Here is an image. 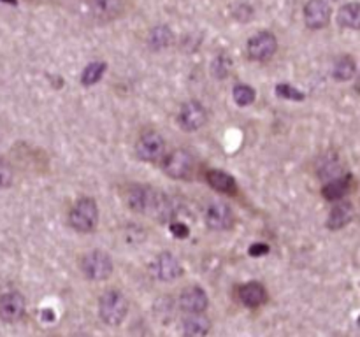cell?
I'll return each mask as SVG.
<instances>
[{
    "instance_id": "cell-1",
    "label": "cell",
    "mask_w": 360,
    "mask_h": 337,
    "mask_svg": "<svg viewBox=\"0 0 360 337\" xmlns=\"http://www.w3.org/2000/svg\"><path fill=\"white\" fill-rule=\"evenodd\" d=\"M127 204L136 213L151 214L160 221L170 220L176 214L175 202L170 197L144 185L130 186L127 192Z\"/></svg>"
},
{
    "instance_id": "cell-2",
    "label": "cell",
    "mask_w": 360,
    "mask_h": 337,
    "mask_svg": "<svg viewBox=\"0 0 360 337\" xmlns=\"http://www.w3.org/2000/svg\"><path fill=\"white\" fill-rule=\"evenodd\" d=\"M127 313H129V302L125 295L118 290H110L105 292L99 302V314L105 325L118 327L125 321Z\"/></svg>"
},
{
    "instance_id": "cell-3",
    "label": "cell",
    "mask_w": 360,
    "mask_h": 337,
    "mask_svg": "<svg viewBox=\"0 0 360 337\" xmlns=\"http://www.w3.org/2000/svg\"><path fill=\"white\" fill-rule=\"evenodd\" d=\"M99 223V208L97 202L90 199V197H83L76 204L73 205L69 213V225L76 232L79 234H90L95 230Z\"/></svg>"
},
{
    "instance_id": "cell-4",
    "label": "cell",
    "mask_w": 360,
    "mask_h": 337,
    "mask_svg": "<svg viewBox=\"0 0 360 337\" xmlns=\"http://www.w3.org/2000/svg\"><path fill=\"white\" fill-rule=\"evenodd\" d=\"M81 271L90 281H105L113 274V260L107 253L93 249L83 257Z\"/></svg>"
},
{
    "instance_id": "cell-5",
    "label": "cell",
    "mask_w": 360,
    "mask_h": 337,
    "mask_svg": "<svg viewBox=\"0 0 360 337\" xmlns=\"http://www.w3.org/2000/svg\"><path fill=\"white\" fill-rule=\"evenodd\" d=\"M136 155L139 160L148 164L162 160L166 155V139L155 130H148L136 142Z\"/></svg>"
},
{
    "instance_id": "cell-6",
    "label": "cell",
    "mask_w": 360,
    "mask_h": 337,
    "mask_svg": "<svg viewBox=\"0 0 360 337\" xmlns=\"http://www.w3.org/2000/svg\"><path fill=\"white\" fill-rule=\"evenodd\" d=\"M162 168L172 179H188L194 173V158L186 149H175L164 158Z\"/></svg>"
},
{
    "instance_id": "cell-7",
    "label": "cell",
    "mask_w": 360,
    "mask_h": 337,
    "mask_svg": "<svg viewBox=\"0 0 360 337\" xmlns=\"http://www.w3.org/2000/svg\"><path fill=\"white\" fill-rule=\"evenodd\" d=\"M278 49V40L271 32H259L246 42L248 58L255 62L269 60Z\"/></svg>"
},
{
    "instance_id": "cell-8",
    "label": "cell",
    "mask_w": 360,
    "mask_h": 337,
    "mask_svg": "<svg viewBox=\"0 0 360 337\" xmlns=\"http://www.w3.org/2000/svg\"><path fill=\"white\" fill-rule=\"evenodd\" d=\"M206 225L211 230H229L234 225V213H232L231 205L225 202H211L206 208V214H204Z\"/></svg>"
},
{
    "instance_id": "cell-9",
    "label": "cell",
    "mask_w": 360,
    "mask_h": 337,
    "mask_svg": "<svg viewBox=\"0 0 360 337\" xmlns=\"http://www.w3.org/2000/svg\"><path fill=\"white\" fill-rule=\"evenodd\" d=\"M178 123L185 132H195L206 123V109L197 101L185 102L178 112Z\"/></svg>"
},
{
    "instance_id": "cell-10",
    "label": "cell",
    "mask_w": 360,
    "mask_h": 337,
    "mask_svg": "<svg viewBox=\"0 0 360 337\" xmlns=\"http://www.w3.org/2000/svg\"><path fill=\"white\" fill-rule=\"evenodd\" d=\"M332 16V9L327 0H308L304 5V23L311 30L327 27Z\"/></svg>"
},
{
    "instance_id": "cell-11",
    "label": "cell",
    "mask_w": 360,
    "mask_h": 337,
    "mask_svg": "<svg viewBox=\"0 0 360 337\" xmlns=\"http://www.w3.org/2000/svg\"><path fill=\"white\" fill-rule=\"evenodd\" d=\"M25 308H27V302L20 292H8L0 297V318L8 323L21 320Z\"/></svg>"
},
{
    "instance_id": "cell-12",
    "label": "cell",
    "mask_w": 360,
    "mask_h": 337,
    "mask_svg": "<svg viewBox=\"0 0 360 337\" xmlns=\"http://www.w3.org/2000/svg\"><path fill=\"white\" fill-rule=\"evenodd\" d=\"M207 295L201 286H188L179 295V308L186 314H203L207 309Z\"/></svg>"
},
{
    "instance_id": "cell-13",
    "label": "cell",
    "mask_w": 360,
    "mask_h": 337,
    "mask_svg": "<svg viewBox=\"0 0 360 337\" xmlns=\"http://www.w3.org/2000/svg\"><path fill=\"white\" fill-rule=\"evenodd\" d=\"M153 273L157 276V279L164 281V283H170V281L178 279L183 274L181 264L178 258L172 255L170 251L160 253L153 264Z\"/></svg>"
},
{
    "instance_id": "cell-14",
    "label": "cell",
    "mask_w": 360,
    "mask_h": 337,
    "mask_svg": "<svg viewBox=\"0 0 360 337\" xmlns=\"http://www.w3.org/2000/svg\"><path fill=\"white\" fill-rule=\"evenodd\" d=\"M90 12L93 18L101 21H111L123 11V0H90Z\"/></svg>"
},
{
    "instance_id": "cell-15",
    "label": "cell",
    "mask_w": 360,
    "mask_h": 337,
    "mask_svg": "<svg viewBox=\"0 0 360 337\" xmlns=\"http://www.w3.org/2000/svg\"><path fill=\"white\" fill-rule=\"evenodd\" d=\"M355 218V209L350 202H339L337 205H334L327 218V227L331 230H341L346 225L352 223V220Z\"/></svg>"
},
{
    "instance_id": "cell-16",
    "label": "cell",
    "mask_w": 360,
    "mask_h": 337,
    "mask_svg": "<svg viewBox=\"0 0 360 337\" xmlns=\"http://www.w3.org/2000/svg\"><path fill=\"white\" fill-rule=\"evenodd\" d=\"M239 299L246 308H260L268 301V292L260 283H246L239 288Z\"/></svg>"
},
{
    "instance_id": "cell-17",
    "label": "cell",
    "mask_w": 360,
    "mask_h": 337,
    "mask_svg": "<svg viewBox=\"0 0 360 337\" xmlns=\"http://www.w3.org/2000/svg\"><path fill=\"white\" fill-rule=\"evenodd\" d=\"M211 330V321L204 314H186L183 320V336L206 337Z\"/></svg>"
},
{
    "instance_id": "cell-18",
    "label": "cell",
    "mask_w": 360,
    "mask_h": 337,
    "mask_svg": "<svg viewBox=\"0 0 360 337\" xmlns=\"http://www.w3.org/2000/svg\"><path fill=\"white\" fill-rule=\"evenodd\" d=\"M172 39H175L172 30L166 25H158V27L151 28V32L148 34V46L153 51H162L172 45Z\"/></svg>"
},
{
    "instance_id": "cell-19",
    "label": "cell",
    "mask_w": 360,
    "mask_h": 337,
    "mask_svg": "<svg viewBox=\"0 0 360 337\" xmlns=\"http://www.w3.org/2000/svg\"><path fill=\"white\" fill-rule=\"evenodd\" d=\"M207 183H209L211 188L220 193L235 192V179L223 171H209L207 173Z\"/></svg>"
},
{
    "instance_id": "cell-20",
    "label": "cell",
    "mask_w": 360,
    "mask_h": 337,
    "mask_svg": "<svg viewBox=\"0 0 360 337\" xmlns=\"http://www.w3.org/2000/svg\"><path fill=\"white\" fill-rule=\"evenodd\" d=\"M350 190V176L346 177H336V179H331L327 185L322 190V195L327 199V201H339L343 199Z\"/></svg>"
},
{
    "instance_id": "cell-21",
    "label": "cell",
    "mask_w": 360,
    "mask_h": 337,
    "mask_svg": "<svg viewBox=\"0 0 360 337\" xmlns=\"http://www.w3.org/2000/svg\"><path fill=\"white\" fill-rule=\"evenodd\" d=\"M357 73V64L350 55L339 56L332 67V76L337 81H350Z\"/></svg>"
},
{
    "instance_id": "cell-22",
    "label": "cell",
    "mask_w": 360,
    "mask_h": 337,
    "mask_svg": "<svg viewBox=\"0 0 360 337\" xmlns=\"http://www.w3.org/2000/svg\"><path fill=\"white\" fill-rule=\"evenodd\" d=\"M359 18H360V5L357 2H350V4L343 5L337 12V23L343 28H352L357 30L359 28Z\"/></svg>"
},
{
    "instance_id": "cell-23",
    "label": "cell",
    "mask_w": 360,
    "mask_h": 337,
    "mask_svg": "<svg viewBox=\"0 0 360 337\" xmlns=\"http://www.w3.org/2000/svg\"><path fill=\"white\" fill-rule=\"evenodd\" d=\"M105 68H107V65H105L104 62H93V64L86 65L81 74V83L85 84V86L97 84L99 81L102 79V76H104Z\"/></svg>"
},
{
    "instance_id": "cell-24",
    "label": "cell",
    "mask_w": 360,
    "mask_h": 337,
    "mask_svg": "<svg viewBox=\"0 0 360 337\" xmlns=\"http://www.w3.org/2000/svg\"><path fill=\"white\" fill-rule=\"evenodd\" d=\"M232 97H234L235 104L241 105V108H246V105L253 104L257 93L255 90L251 88V86H248V84L239 83L235 84L234 90H232Z\"/></svg>"
},
{
    "instance_id": "cell-25",
    "label": "cell",
    "mask_w": 360,
    "mask_h": 337,
    "mask_svg": "<svg viewBox=\"0 0 360 337\" xmlns=\"http://www.w3.org/2000/svg\"><path fill=\"white\" fill-rule=\"evenodd\" d=\"M231 71L232 60L231 56L225 55V53H220L215 60H213V64H211V73H213V76H215L216 79H225V77H229Z\"/></svg>"
},
{
    "instance_id": "cell-26",
    "label": "cell",
    "mask_w": 360,
    "mask_h": 337,
    "mask_svg": "<svg viewBox=\"0 0 360 337\" xmlns=\"http://www.w3.org/2000/svg\"><path fill=\"white\" fill-rule=\"evenodd\" d=\"M274 92L276 95H279L281 99H287V101H296V102L304 101V93L299 92L296 86H292V84L288 83H279L278 86H276Z\"/></svg>"
},
{
    "instance_id": "cell-27",
    "label": "cell",
    "mask_w": 360,
    "mask_h": 337,
    "mask_svg": "<svg viewBox=\"0 0 360 337\" xmlns=\"http://www.w3.org/2000/svg\"><path fill=\"white\" fill-rule=\"evenodd\" d=\"M12 179H14L12 167L5 160H0V190L9 188L12 185Z\"/></svg>"
},
{
    "instance_id": "cell-28",
    "label": "cell",
    "mask_w": 360,
    "mask_h": 337,
    "mask_svg": "<svg viewBox=\"0 0 360 337\" xmlns=\"http://www.w3.org/2000/svg\"><path fill=\"white\" fill-rule=\"evenodd\" d=\"M170 232H172V236L178 237V239H185V237H188L190 230L181 221H175V223H170Z\"/></svg>"
},
{
    "instance_id": "cell-29",
    "label": "cell",
    "mask_w": 360,
    "mask_h": 337,
    "mask_svg": "<svg viewBox=\"0 0 360 337\" xmlns=\"http://www.w3.org/2000/svg\"><path fill=\"white\" fill-rule=\"evenodd\" d=\"M269 246L262 245V242H255V245L250 246V255L251 257H263V255H268L269 253Z\"/></svg>"
},
{
    "instance_id": "cell-30",
    "label": "cell",
    "mask_w": 360,
    "mask_h": 337,
    "mask_svg": "<svg viewBox=\"0 0 360 337\" xmlns=\"http://www.w3.org/2000/svg\"><path fill=\"white\" fill-rule=\"evenodd\" d=\"M2 2H5V4H16V0H2Z\"/></svg>"
},
{
    "instance_id": "cell-31",
    "label": "cell",
    "mask_w": 360,
    "mask_h": 337,
    "mask_svg": "<svg viewBox=\"0 0 360 337\" xmlns=\"http://www.w3.org/2000/svg\"><path fill=\"white\" fill-rule=\"evenodd\" d=\"M334 2H341V0H334Z\"/></svg>"
}]
</instances>
